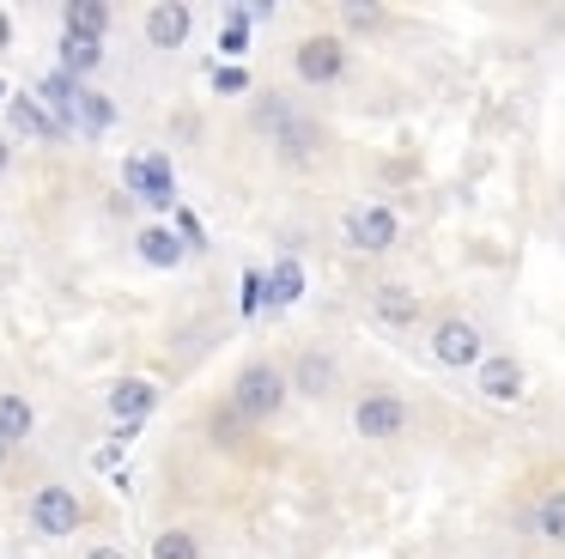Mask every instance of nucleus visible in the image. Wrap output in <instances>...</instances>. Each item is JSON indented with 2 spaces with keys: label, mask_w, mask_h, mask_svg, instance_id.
<instances>
[{
  "label": "nucleus",
  "mask_w": 565,
  "mask_h": 559,
  "mask_svg": "<svg viewBox=\"0 0 565 559\" xmlns=\"http://www.w3.org/2000/svg\"><path fill=\"white\" fill-rule=\"evenodd\" d=\"M7 116H13V128H19V134H31V140H62L55 116L38 104V97H25V92H19V97H7Z\"/></svg>",
  "instance_id": "15"
},
{
  "label": "nucleus",
  "mask_w": 565,
  "mask_h": 559,
  "mask_svg": "<svg viewBox=\"0 0 565 559\" xmlns=\"http://www.w3.org/2000/svg\"><path fill=\"white\" fill-rule=\"evenodd\" d=\"M213 85H220V92H244V67H220V73H213Z\"/></svg>",
  "instance_id": "24"
},
{
  "label": "nucleus",
  "mask_w": 565,
  "mask_h": 559,
  "mask_svg": "<svg viewBox=\"0 0 565 559\" xmlns=\"http://www.w3.org/2000/svg\"><path fill=\"white\" fill-rule=\"evenodd\" d=\"M86 523V505H79V493H67V486H43V493H31V529L50 535V541H67V535Z\"/></svg>",
  "instance_id": "4"
},
{
  "label": "nucleus",
  "mask_w": 565,
  "mask_h": 559,
  "mask_svg": "<svg viewBox=\"0 0 565 559\" xmlns=\"http://www.w3.org/2000/svg\"><path fill=\"white\" fill-rule=\"evenodd\" d=\"M38 92H43V104L55 109V128H62V134L74 128V116H79V80H67V73H50Z\"/></svg>",
  "instance_id": "16"
},
{
  "label": "nucleus",
  "mask_w": 565,
  "mask_h": 559,
  "mask_svg": "<svg viewBox=\"0 0 565 559\" xmlns=\"http://www.w3.org/2000/svg\"><path fill=\"white\" fill-rule=\"evenodd\" d=\"M0 104H7V80H0Z\"/></svg>",
  "instance_id": "29"
},
{
  "label": "nucleus",
  "mask_w": 565,
  "mask_h": 559,
  "mask_svg": "<svg viewBox=\"0 0 565 559\" xmlns=\"http://www.w3.org/2000/svg\"><path fill=\"white\" fill-rule=\"evenodd\" d=\"M79 109H86V128H92V134H98V128H110V122H116V109L104 104L98 92H79Z\"/></svg>",
  "instance_id": "23"
},
{
  "label": "nucleus",
  "mask_w": 565,
  "mask_h": 559,
  "mask_svg": "<svg viewBox=\"0 0 565 559\" xmlns=\"http://www.w3.org/2000/svg\"><path fill=\"white\" fill-rule=\"evenodd\" d=\"M383 12L377 7H347V24H359V31H365V24H377Z\"/></svg>",
  "instance_id": "25"
},
{
  "label": "nucleus",
  "mask_w": 565,
  "mask_h": 559,
  "mask_svg": "<svg viewBox=\"0 0 565 559\" xmlns=\"http://www.w3.org/2000/svg\"><path fill=\"white\" fill-rule=\"evenodd\" d=\"M140 255H147L152 267H177L183 262V238H171L164 225H147L140 231Z\"/></svg>",
  "instance_id": "18"
},
{
  "label": "nucleus",
  "mask_w": 565,
  "mask_h": 559,
  "mask_svg": "<svg viewBox=\"0 0 565 559\" xmlns=\"http://www.w3.org/2000/svg\"><path fill=\"white\" fill-rule=\"evenodd\" d=\"M334 377H341V371H334V359L310 347V352H298V365L286 371V389H298V395H317V401H322V395L334 389Z\"/></svg>",
  "instance_id": "11"
},
{
  "label": "nucleus",
  "mask_w": 565,
  "mask_h": 559,
  "mask_svg": "<svg viewBox=\"0 0 565 559\" xmlns=\"http://www.w3.org/2000/svg\"><path fill=\"white\" fill-rule=\"evenodd\" d=\"M286 395H292V389H286V371H274L268 359H256V365H244V371H237V383H232V420L237 425H262V420H274V413L286 408Z\"/></svg>",
  "instance_id": "1"
},
{
  "label": "nucleus",
  "mask_w": 565,
  "mask_h": 559,
  "mask_svg": "<svg viewBox=\"0 0 565 559\" xmlns=\"http://www.w3.org/2000/svg\"><path fill=\"white\" fill-rule=\"evenodd\" d=\"M268 292H274V298H280V304H292L298 292H305V274H298L292 262H280V267H274V286H268Z\"/></svg>",
  "instance_id": "22"
},
{
  "label": "nucleus",
  "mask_w": 565,
  "mask_h": 559,
  "mask_svg": "<svg viewBox=\"0 0 565 559\" xmlns=\"http://www.w3.org/2000/svg\"><path fill=\"white\" fill-rule=\"evenodd\" d=\"M431 359L450 365V371L480 365V359H487V352H480V328L468 323V316H444V323L431 328Z\"/></svg>",
  "instance_id": "6"
},
{
  "label": "nucleus",
  "mask_w": 565,
  "mask_h": 559,
  "mask_svg": "<svg viewBox=\"0 0 565 559\" xmlns=\"http://www.w3.org/2000/svg\"><path fill=\"white\" fill-rule=\"evenodd\" d=\"M31 432H38V408H31L19 389H0V444L13 450V444H25Z\"/></svg>",
  "instance_id": "13"
},
{
  "label": "nucleus",
  "mask_w": 565,
  "mask_h": 559,
  "mask_svg": "<svg viewBox=\"0 0 565 559\" xmlns=\"http://www.w3.org/2000/svg\"><path fill=\"white\" fill-rule=\"evenodd\" d=\"M341 238H347V250H359V255H383L402 238V219H395L390 207H353V213L341 219Z\"/></svg>",
  "instance_id": "5"
},
{
  "label": "nucleus",
  "mask_w": 565,
  "mask_h": 559,
  "mask_svg": "<svg viewBox=\"0 0 565 559\" xmlns=\"http://www.w3.org/2000/svg\"><path fill=\"white\" fill-rule=\"evenodd\" d=\"M152 559H201V541L189 529H159L152 535Z\"/></svg>",
  "instance_id": "19"
},
{
  "label": "nucleus",
  "mask_w": 565,
  "mask_h": 559,
  "mask_svg": "<svg viewBox=\"0 0 565 559\" xmlns=\"http://www.w3.org/2000/svg\"><path fill=\"white\" fill-rule=\"evenodd\" d=\"M475 383H480V395H492V401H523V365L492 352V359L475 365Z\"/></svg>",
  "instance_id": "10"
},
{
  "label": "nucleus",
  "mask_w": 565,
  "mask_h": 559,
  "mask_svg": "<svg viewBox=\"0 0 565 559\" xmlns=\"http://www.w3.org/2000/svg\"><path fill=\"white\" fill-rule=\"evenodd\" d=\"M98 55H104V49H98V43H86V36H62L67 80H74V73H92V67H98Z\"/></svg>",
  "instance_id": "20"
},
{
  "label": "nucleus",
  "mask_w": 565,
  "mask_h": 559,
  "mask_svg": "<svg viewBox=\"0 0 565 559\" xmlns=\"http://www.w3.org/2000/svg\"><path fill=\"white\" fill-rule=\"evenodd\" d=\"M244 24H249V7H237L232 24L220 31V49H225V55H244V49H249V31H244Z\"/></svg>",
  "instance_id": "21"
},
{
  "label": "nucleus",
  "mask_w": 565,
  "mask_h": 559,
  "mask_svg": "<svg viewBox=\"0 0 565 559\" xmlns=\"http://www.w3.org/2000/svg\"><path fill=\"white\" fill-rule=\"evenodd\" d=\"M529 529H535L541 541L565 547V486H547V493L535 498V510H529Z\"/></svg>",
  "instance_id": "14"
},
{
  "label": "nucleus",
  "mask_w": 565,
  "mask_h": 559,
  "mask_svg": "<svg viewBox=\"0 0 565 559\" xmlns=\"http://www.w3.org/2000/svg\"><path fill=\"white\" fill-rule=\"evenodd\" d=\"M7 165H13V146L0 140V177H7Z\"/></svg>",
  "instance_id": "28"
},
{
  "label": "nucleus",
  "mask_w": 565,
  "mask_h": 559,
  "mask_svg": "<svg viewBox=\"0 0 565 559\" xmlns=\"http://www.w3.org/2000/svg\"><path fill=\"white\" fill-rule=\"evenodd\" d=\"M152 408H159V383H147V377H122V383H110V413L128 425V432H135Z\"/></svg>",
  "instance_id": "8"
},
{
  "label": "nucleus",
  "mask_w": 565,
  "mask_h": 559,
  "mask_svg": "<svg viewBox=\"0 0 565 559\" xmlns=\"http://www.w3.org/2000/svg\"><path fill=\"white\" fill-rule=\"evenodd\" d=\"M0 462H7V444H0Z\"/></svg>",
  "instance_id": "30"
},
{
  "label": "nucleus",
  "mask_w": 565,
  "mask_h": 559,
  "mask_svg": "<svg viewBox=\"0 0 565 559\" xmlns=\"http://www.w3.org/2000/svg\"><path fill=\"white\" fill-rule=\"evenodd\" d=\"M62 19H67V36H86V43H104V31H110V7H98V0H74Z\"/></svg>",
  "instance_id": "17"
},
{
  "label": "nucleus",
  "mask_w": 565,
  "mask_h": 559,
  "mask_svg": "<svg viewBox=\"0 0 565 559\" xmlns=\"http://www.w3.org/2000/svg\"><path fill=\"white\" fill-rule=\"evenodd\" d=\"M86 559H128V553H122V547H92Z\"/></svg>",
  "instance_id": "26"
},
{
  "label": "nucleus",
  "mask_w": 565,
  "mask_h": 559,
  "mask_svg": "<svg viewBox=\"0 0 565 559\" xmlns=\"http://www.w3.org/2000/svg\"><path fill=\"white\" fill-rule=\"evenodd\" d=\"M13 43V24H7V12H0V49Z\"/></svg>",
  "instance_id": "27"
},
{
  "label": "nucleus",
  "mask_w": 565,
  "mask_h": 559,
  "mask_svg": "<svg viewBox=\"0 0 565 559\" xmlns=\"http://www.w3.org/2000/svg\"><path fill=\"white\" fill-rule=\"evenodd\" d=\"M407 425H414V408H407L402 395H390V389H365V395L353 401V432L371 437V444H383V437H402Z\"/></svg>",
  "instance_id": "2"
},
{
  "label": "nucleus",
  "mask_w": 565,
  "mask_h": 559,
  "mask_svg": "<svg viewBox=\"0 0 565 559\" xmlns=\"http://www.w3.org/2000/svg\"><path fill=\"white\" fill-rule=\"evenodd\" d=\"M292 73L310 85V92H322V85H334L347 73V43L329 31H310L305 43L292 49Z\"/></svg>",
  "instance_id": "3"
},
{
  "label": "nucleus",
  "mask_w": 565,
  "mask_h": 559,
  "mask_svg": "<svg viewBox=\"0 0 565 559\" xmlns=\"http://www.w3.org/2000/svg\"><path fill=\"white\" fill-rule=\"evenodd\" d=\"M128 189H135L147 207H171L177 201L171 165H164V158H128Z\"/></svg>",
  "instance_id": "9"
},
{
  "label": "nucleus",
  "mask_w": 565,
  "mask_h": 559,
  "mask_svg": "<svg viewBox=\"0 0 565 559\" xmlns=\"http://www.w3.org/2000/svg\"><path fill=\"white\" fill-rule=\"evenodd\" d=\"M371 316H377L383 328H419V292L402 286V280H390V286L371 292Z\"/></svg>",
  "instance_id": "7"
},
{
  "label": "nucleus",
  "mask_w": 565,
  "mask_h": 559,
  "mask_svg": "<svg viewBox=\"0 0 565 559\" xmlns=\"http://www.w3.org/2000/svg\"><path fill=\"white\" fill-rule=\"evenodd\" d=\"M189 24H195V12L177 7V0H164V7L147 12V43L152 49H183L189 43Z\"/></svg>",
  "instance_id": "12"
}]
</instances>
